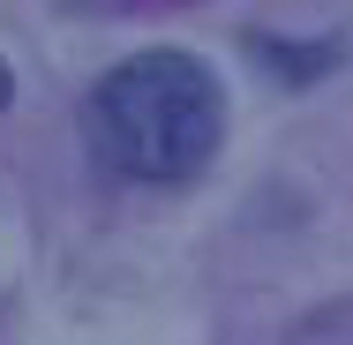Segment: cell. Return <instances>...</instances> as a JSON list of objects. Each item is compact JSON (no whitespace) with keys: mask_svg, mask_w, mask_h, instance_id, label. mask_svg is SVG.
<instances>
[{"mask_svg":"<svg viewBox=\"0 0 353 345\" xmlns=\"http://www.w3.org/2000/svg\"><path fill=\"white\" fill-rule=\"evenodd\" d=\"M83 128L121 180L181 188L225 143V90L196 53H136L90 90Z\"/></svg>","mask_w":353,"mask_h":345,"instance_id":"1","label":"cell"},{"mask_svg":"<svg viewBox=\"0 0 353 345\" xmlns=\"http://www.w3.org/2000/svg\"><path fill=\"white\" fill-rule=\"evenodd\" d=\"M8 98H15V68L0 61V105H8Z\"/></svg>","mask_w":353,"mask_h":345,"instance_id":"2","label":"cell"}]
</instances>
